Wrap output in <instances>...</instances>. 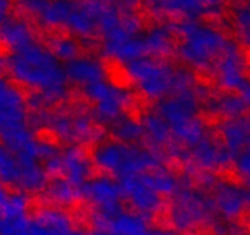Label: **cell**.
I'll return each instance as SVG.
<instances>
[{
	"instance_id": "obj_19",
	"label": "cell",
	"mask_w": 250,
	"mask_h": 235,
	"mask_svg": "<svg viewBox=\"0 0 250 235\" xmlns=\"http://www.w3.org/2000/svg\"><path fill=\"white\" fill-rule=\"evenodd\" d=\"M103 143L99 139H94V137L84 136V135L80 134L76 139L75 143L72 146V158L73 161L81 164L92 163V162L99 159V153L103 148Z\"/></svg>"
},
{
	"instance_id": "obj_20",
	"label": "cell",
	"mask_w": 250,
	"mask_h": 235,
	"mask_svg": "<svg viewBox=\"0 0 250 235\" xmlns=\"http://www.w3.org/2000/svg\"><path fill=\"white\" fill-rule=\"evenodd\" d=\"M231 235H250V197L239 200L227 215Z\"/></svg>"
},
{
	"instance_id": "obj_11",
	"label": "cell",
	"mask_w": 250,
	"mask_h": 235,
	"mask_svg": "<svg viewBox=\"0 0 250 235\" xmlns=\"http://www.w3.org/2000/svg\"><path fill=\"white\" fill-rule=\"evenodd\" d=\"M107 37L100 24H93L85 29H80L75 41L70 44V55L78 61L98 60L105 51Z\"/></svg>"
},
{
	"instance_id": "obj_31",
	"label": "cell",
	"mask_w": 250,
	"mask_h": 235,
	"mask_svg": "<svg viewBox=\"0 0 250 235\" xmlns=\"http://www.w3.org/2000/svg\"><path fill=\"white\" fill-rule=\"evenodd\" d=\"M110 130L109 125L104 121V120L99 119V118H88L83 124L82 129H81V134L84 136L94 137V139H99L102 141L103 137L107 134Z\"/></svg>"
},
{
	"instance_id": "obj_13",
	"label": "cell",
	"mask_w": 250,
	"mask_h": 235,
	"mask_svg": "<svg viewBox=\"0 0 250 235\" xmlns=\"http://www.w3.org/2000/svg\"><path fill=\"white\" fill-rule=\"evenodd\" d=\"M142 56L144 60L156 68H167L175 71L188 70L193 63H190L187 55L182 51L172 50L164 46H148L142 49Z\"/></svg>"
},
{
	"instance_id": "obj_16",
	"label": "cell",
	"mask_w": 250,
	"mask_h": 235,
	"mask_svg": "<svg viewBox=\"0 0 250 235\" xmlns=\"http://www.w3.org/2000/svg\"><path fill=\"white\" fill-rule=\"evenodd\" d=\"M31 141L37 146L60 152L67 148L68 139L65 132L53 122H42L32 129Z\"/></svg>"
},
{
	"instance_id": "obj_7",
	"label": "cell",
	"mask_w": 250,
	"mask_h": 235,
	"mask_svg": "<svg viewBox=\"0 0 250 235\" xmlns=\"http://www.w3.org/2000/svg\"><path fill=\"white\" fill-rule=\"evenodd\" d=\"M97 66L102 81L111 90L127 93L141 86L138 73L117 51L105 50L98 58Z\"/></svg>"
},
{
	"instance_id": "obj_30",
	"label": "cell",
	"mask_w": 250,
	"mask_h": 235,
	"mask_svg": "<svg viewBox=\"0 0 250 235\" xmlns=\"http://www.w3.org/2000/svg\"><path fill=\"white\" fill-rule=\"evenodd\" d=\"M204 56L205 59L204 60L207 63L211 64V65L215 66H220L226 64L227 61L229 60V48L226 46H222V44H210L209 47L204 49Z\"/></svg>"
},
{
	"instance_id": "obj_35",
	"label": "cell",
	"mask_w": 250,
	"mask_h": 235,
	"mask_svg": "<svg viewBox=\"0 0 250 235\" xmlns=\"http://www.w3.org/2000/svg\"><path fill=\"white\" fill-rule=\"evenodd\" d=\"M120 235H127V234H120Z\"/></svg>"
},
{
	"instance_id": "obj_36",
	"label": "cell",
	"mask_w": 250,
	"mask_h": 235,
	"mask_svg": "<svg viewBox=\"0 0 250 235\" xmlns=\"http://www.w3.org/2000/svg\"><path fill=\"white\" fill-rule=\"evenodd\" d=\"M2 235H9V234H2Z\"/></svg>"
},
{
	"instance_id": "obj_5",
	"label": "cell",
	"mask_w": 250,
	"mask_h": 235,
	"mask_svg": "<svg viewBox=\"0 0 250 235\" xmlns=\"http://www.w3.org/2000/svg\"><path fill=\"white\" fill-rule=\"evenodd\" d=\"M143 227L151 235H173L181 227L177 195L161 186L154 190V203L143 218Z\"/></svg>"
},
{
	"instance_id": "obj_6",
	"label": "cell",
	"mask_w": 250,
	"mask_h": 235,
	"mask_svg": "<svg viewBox=\"0 0 250 235\" xmlns=\"http://www.w3.org/2000/svg\"><path fill=\"white\" fill-rule=\"evenodd\" d=\"M63 196L44 186L28 188L20 200V215L27 225H44L59 215Z\"/></svg>"
},
{
	"instance_id": "obj_3",
	"label": "cell",
	"mask_w": 250,
	"mask_h": 235,
	"mask_svg": "<svg viewBox=\"0 0 250 235\" xmlns=\"http://www.w3.org/2000/svg\"><path fill=\"white\" fill-rule=\"evenodd\" d=\"M246 4L241 1H221L217 7H203L197 14L195 21L202 28L211 32L225 42H239L246 39V24L242 19L241 10Z\"/></svg>"
},
{
	"instance_id": "obj_14",
	"label": "cell",
	"mask_w": 250,
	"mask_h": 235,
	"mask_svg": "<svg viewBox=\"0 0 250 235\" xmlns=\"http://www.w3.org/2000/svg\"><path fill=\"white\" fill-rule=\"evenodd\" d=\"M1 9L2 16L9 24L22 26L23 28L44 20L42 10L31 2L21 1V0H7L2 2Z\"/></svg>"
},
{
	"instance_id": "obj_34",
	"label": "cell",
	"mask_w": 250,
	"mask_h": 235,
	"mask_svg": "<svg viewBox=\"0 0 250 235\" xmlns=\"http://www.w3.org/2000/svg\"><path fill=\"white\" fill-rule=\"evenodd\" d=\"M141 174L146 179H158L163 173V169L160 165H155V164L146 163L141 168Z\"/></svg>"
},
{
	"instance_id": "obj_1",
	"label": "cell",
	"mask_w": 250,
	"mask_h": 235,
	"mask_svg": "<svg viewBox=\"0 0 250 235\" xmlns=\"http://www.w3.org/2000/svg\"><path fill=\"white\" fill-rule=\"evenodd\" d=\"M63 228L70 235H103L110 224L104 217L99 198L87 191H71L63 196L59 213Z\"/></svg>"
},
{
	"instance_id": "obj_2",
	"label": "cell",
	"mask_w": 250,
	"mask_h": 235,
	"mask_svg": "<svg viewBox=\"0 0 250 235\" xmlns=\"http://www.w3.org/2000/svg\"><path fill=\"white\" fill-rule=\"evenodd\" d=\"M102 104L100 95L92 92L81 78L67 77L62 94L49 97L38 105V109L54 119H80L92 118Z\"/></svg>"
},
{
	"instance_id": "obj_27",
	"label": "cell",
	"mask_w": 250,
	"mask_h": 235,
	"mask_svg": "<svg viewBox=\"0 0 250 235\" xmlns=\"http://www.w3.org/2000/svg\"><path fill=\"white\" fill-rule=\"evenodd\" d=\"M210 176V164L203 162H194L190 166L187 176L188 188L192 191H202L208 186V179Z\"/></svg>"
},
{
	"instance_id": "obj_26",
	"label": "cell",
	"mask_w": 250,
	"mask_h": 235,
	"mask_svg": "<svg viewBox=\"0 0 250 235\" xmlns=\"http://www.w3.org/2000/svg\"><path fill=\"white\" fill-rule=\"evenodd\" d=\"M163 24H168V27L183 26L189 21V12L186 7L175 4H164L159 6Z\"/></svg>"
},
{
	"instance_id": "obj_8",
	"label": "cell",
	"mask_w": 250,
	"mask_h": 235,
	"mask_svg": "<svg viewBox=\"0 0 250 235\" xmlns=\"http://www.w3.org/2000/svg\"><path fill=\"white\" fill-rule=\"evenodd\" d=\"M159 97L155 92L144 86L125 93L117 102V109L126 121L133 126H143L153 115Z\"/></svg>"
},
{
	"instance_id": "obj_22",
	"label": "cell",
	"mask_w": 250,
	"mask_h": 235,
	"mask_svg": "<svg viewBox=\"0 0 250 235\" xmlns=\"http://www.w3.org/2000/svg\"><path fill=\"white\" fill-rule=\"evenodd\" d=\"M173 235H224L214 219L207 215H195L182 223Z\"/></svg>"
},
{
	"instance_id": "obj_23",
	"label": "cell",
	"mask_w": 250,
	"mask_h": 235,
	"mask_svg": "<svg viewBox=\"0 0 250 235\" xmlns=\"http://www.w3.org/2000/svg\"><path fill=\"white\" fill-rule=\"evenodd\" d=\"M115 205L117 211L124 218L129 220H137L144 218L146 208L139 198L128 190H122L115 196Z\"/></svg>"
},
{
	"instance_id": "obj_10",
	"label": "cell",
	"mask_w": 250,
	"mask_h": 235,
	"mask_svg": "<svg viewBox=\"0 0 250 235\" xmlns=\"http://www.w3.org/2000/svg\"><path fill=\"white\" fill-rule=\"evenodd\" d=\"M119 12V19H122L121 21L126 24H131L141 34L148 36L164 26L159 6L154 2L136 0L127 4L126 9H120Z\"/></svg>"
},
{
	"instance_id": "obj_9",
	"label": "cell",
	"mask_w": 250,
	"mask_h": 235,
	"mask_svg": "<svg viewBox=\"0 0 250 235\" xmlns=\"http://www.w3.org/2000/svg\"><path fill=\"white\" fill-rule=\"evenodd\" d=\"M1 80L4 87L24 105L33 104V100L44 93V86L41 81L20 72L11 61L1 64Z\"/></svg>"
},
{
	"instance_id": "obj_28",
	"label": "cell",
	"mask_w": 250,
	"mask_h": 235,
	"mask_svg": "<svg viewBox=\"0 0 250 235\" xmlns=\"http://www.w3.org/2000/svg\"><path fill=\"white\" fill-rule=\"evenodd\" d=\"M207 142L212 149L224 152L232 144V136L226 127H220L207 131Z\"/></svg>"
},
{
	"instance_id": "obj_24",
	"label": "cell",
	"mask_w": 250,
	"mask_h": 235,
	"mask_svg": "<svg viewBox=\"0 0 250 235\" xmlns=\"http://www.w3.org/2000/svg\"><path fill=\"white\" fill-rule=\"evenodd\" d=\"M160 166L163 173L166 174L168 178L173 180H182L189 174L192 163L183 154L178 152H170L165 154Z\"/></svg>"
},
{
	"instance_id": "obj_32",
	"label": "cell",
	"mask_w": 250,
	"mask_h": 235,
	"mask_svg": "<svg viewBox=\"0 0 250 235\" xmlns=\"http://www.w3.org/2000/svg\"><path fill=\"white\" fill-rule=\"evenodd\" d=\"M15 53H16V44H15L14 39L7 33L2 32L0 36V56H1L2 63L10 61Z\"/></svg>"
},
{
	"instance_id": "obj_25",
	"label": "cell",
	"mask_w": 250,
	"mask_h": 235,
	"mask_svg": "<svg viewBox=\"0 0 250 235\" xmlns=\"http://www.w3.org/2000/svg\"><path fill=\"white\" fill-rule=\"evenodd\" d=\"M190 41H192V36L189 31L183 26L167 27L159 37L161 46L177 51H182L183 49L187 48Z\"/></svg>"
},
{
	"instance_id": "obj_29",
	"label": "cell",
	"mask_w": 250,
	"mask_h": 235,
	"mask_svg": "<svg viewBox=\"0 0 250 235\" xmlns=\"http://www.w3.org/2000/svg\"><path fill=\"white\" fill-rule=\"evenodd\" d=\"M0 188H1L2 200L7 203H11L14 200L21 198L27 190L23 188V184L21 181L14 178H5V176L1 178Z\"/></svg>"
},
{
	"instance_id": "obj_15",
	"label": "cell",
	"mask_w": 250,
	"mask_h": 235,
	"mask_svg": "<svg viewBox=\"0 0 250 235\" xmlns=\"http://www.w3.org/2000/svg\"><path fill=\"white\" fill-rule=\"evenodd\" d=\"M189 75L195 87L202 90L203 93L215 92L225 81L224 70L207 61L193 63L189 69Z\"/></svg>"
},
{
	"instance_id": "obj_18",
	"label": "cell",
	"mask_w": 250,
	"mask_h": 235,
	"mask_svg": "<svg viewBox=\"0 0 250 235\" xmlns=\"http://www.w3.org/2000/svg\"><path fill=\"white\" fill-rule=\"evenodd\" d=\"M81 180L84 184L94 185L102 183H116L119 180V171L111 163L102 159L92 162L83 168Z\"/></svg>"
},
{
	"instance_id": "obj_12",
	"label": "cell",
	"mask_w": 250,
	"mask_h": 235,
	"mask_svg": "<svg viewBox=\"0 0 250 235\" xmlns=\"http://www.w3.org/2000/svg\"><path fill=\"white\" fill-rule=\"evenodd\" d=\"M210 176L217 184L237 191L250 188V169L232 157L217 159L210 164Z\"/></svg>"
},
{
	"instance_id": "obj_21",
	"label": "cell",
	"mask_w": 250,
	"mask_h": 235,
	"mask_svg": "<svg viewBox=\"0 0 250 235\" xmlns=\"http://www.w3.org/2000/svg\"><path fill=\"white\" fill-rule=\"evenodd\" d=\"M43 186L49 190H55V188L70 184L73 178V169L66 162L50 163L43 169L42 173Z\"/></svg>"
},
{
	"instance_id": "obj_4",
	"label": "cell",
	"mask_w": 250,
	"mask_h": 235,
	"mask_svg": "<svg viewBox=\"0 0 250 235\" xmlns=\"http://www.w3.org/2000/svg\"><path fill=\"white\" fill-rule=\"evenodd\" d=\"M27 38L36 48L51 55L61 53L66 44H71L80 29L62 17H50L24 28Z\"/></svg>"
},
{
	"instance_id": "obj_17",
	"label": "cell",
	"mask_w": 250,
	"mask_h": 235,
	"mask_svg": "<svg viewBox=\"0 0 250 235\" xmlns=\"http://www.w3.org/2000/svg\"><path fill=\"white\" fill-rule=\"evenodd\" d=\"M193 119L200 127L210 131L220 127H226L234 119V113L226 107L204 105L195 110Z\"/></svg>"
},
{
	"instance_id": "obj_33",
	"label": "cell",
	"mask_w": 250,
	"mask_h": 235,
	"mask_svg": "<svg viewBox=\"0 0 250 235\" xmlns=\"http://www.w3.org/2000/svg\"><path fill=\"white\" fill-rule=\"evenodd\" d=\"M125 142H126L125 137L120 132L112 129H110L107 134L102 139V143L104 147H117L124 144Z\"/></svg>"
}]
</instances>
